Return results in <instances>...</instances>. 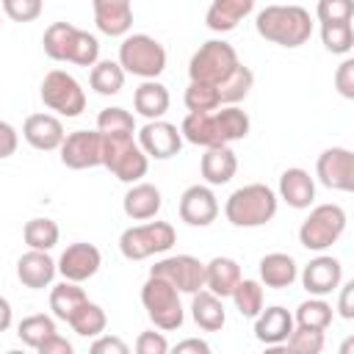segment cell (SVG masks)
I'll return each mask as SVG.
<instances>
[{"mask_svg":"<svg viewBox=\"0 0 354 354\" xmlns=\"http://www.w3.org/2000/svg\"><path fill=\"white\" fill-rule=\"evenodd\" d=\"M94 22L105 36H127L133 28L130 0H91Z\"/></svg>","mask_w":354,"mask_h":354,"instance_id":"cell-22","label":"cell"},{"mask_svg":"<svg viewBox=\"0 0 354 354\" xmlns=\"http://www.w3.org/2000/svg\"><path fill=\"white\" fill-rule=\"evenodd\" d=\"M44 53L53 61H69L77 66H94L100 61V41L88 30L75 28L72 22H53L41 36Z\"/></svg>","mask_w":354,"mask_h":354,"instance_id":"cell-3","label":"cell"},{"mask_svg":"<svg viewBox=\"0 0 354 354\" xmlns=\"http://www.w3.org/2000/svg\"><path fill=\"white\" fill-rule=\"evenodd\" d=\"M41 102L58 116H80L86 111V91L66 69H50L41 80Z\"/></svg>","mask_w":354,"mask_h":354,"instance_id":"cell-10","label":"cell"},{"mask_svg":"<svg viewBox=\"0 0 354 354\" xmlns=\"http://www.w3.org/2000/svg\"><path fill=\"white\" fill-rule=\"evenodd\" d=\"M50 335H55V321H53L50 315H44V313L28 315V318H22L19 326H17V337H19L25 346H30V348H39Z\"/></svg>","mask_w":354,"mask_h":354,"instance_id":"cell-39","label":"cell"},{"mask_svg":"<svg viewBox=\"0 0 354 354\" xmlns=\"http://www.w3.org/2000/svg\"><path fill=\"white\" fill-rule=\"evenodd\" d=\"M127 343L116 335H97L91 343V354H127Z\"/></svg>","mask_w":354,"mask_h":354,"instance_id":"cell-48","label":"cell"},{"mask_svg":"<svg viewBox=\"0 0 354 354\" xmlns=\"http://www.w3.org/2000/svg\"><path fill=\"white\" fill-rule=\"evenodd\" d=\"M177 243V232L169 221H147L127 227L119 235V252L127 260H147L152 254H163Z\"/></svg>","mask_w":354,"mask_h":354,"instance_id":"cell-6","label":"cell"},{"mask_svg":"<svg viewBox=\"0 0 354 354\" xmlns=\"http://www.w3.org/2000/svg\"><path fill=\"white\" fill-rule=\"evenodd\" d=\"M58 274V266L55 260L50 257V252H41V249H28L19 260H17V277L25 288L30 290H41L53 282V277Z\"/></svg>","mask_w":354,"mask_h":354,"instance_id":"cell-21","label":"cell"},{"mask_svg":"<svg viewBox=\"0 0 354 354\" xmlns=\"http://www.w3.org/2000/svg\"><path fill=\"white\" fill-rule=\"evenodd\" d=\"M282 202H288L290 207L296 210H304L313 205L315 199V180L310 177V171L293 166V169H285L282 177H279V194H277Z\"/></svg>","mask_w":354,"mask_h":354,"instance_id":"cell-23","label":"cell"},{"mask_svg":"<svg viewBox=\"0 0 354 354\" xmlns=\"http://www.w3.org/2000/svg\"><path fill=\"white\" fill-rule=\"evenodd\" d=\"M254 8V0H213L207 14H205V25L213 33H230L238 28V22H243Z\"/></svg>","mask_w":354,"mask_h":354,"instance_id":"cell-26","label":"cell"},{"mask_svg":"<svg viewBox=\"0 0 354 354\" xmlns=\"http://www.w3.org/2000/svg\"><path fill=\"white\" fill-rule=\"evenodd\" d=\"M285 346L290 351L318 354V351H324V332L321 329H307V326H293V332L288 335Z\"/></svg>","mask_w":354,"mask_h":354,"instance_id":"cell-43","label":"cell"},{"mask_svg":"<svg viewBox=\"0 0 354 354\" xmlns=\"http://www.w3.org/2000/svg\"><path fill=\"white\" fill-rule=\"evenodd\" d=\"M102 166L122 183H138L149 169V158L133 136H102Z\"/></svg>","mask_w":354,"mask_h":354,"instance_id":"cell-5","label":"cell"},{"mask_svg":"<svg viewBox=\"0 0 354 354\" xmlns=\"http://www.w3.org/2000/svg\"><path fill=\"white\" fill-rule=\"evenodd\" d=\"M293 315L282 307V304H274V307H266L254 315V337L271 348H279L285 346L288 335L293 332Z\"/></svg>","mask_w":354,"mask_h":354,"instance_id":"cell-19","label":"cell"},{"mask_svg":"<svg viewBox=\"0 0 354 354\" xmlns=\"http://www.w3.org/2000/svg\"><path fill=\"white\" fill-rule=\"evenodd\" d=\"M191 318L199 329L205 332H218L227 324V310H224V299H218L216 293H210L207 288H199L196 293H191Z\"/></svg>","mask_w":354,"mask_h":354,"instance_id":"cell-27","label":"cell"},{"mask_svg":"<svg viewBox=\"0 0 354 354\" xmlns=\"http://www.w3.org/2000/svg\"><path fill=\"white\" fill-rule=\"evenodd\" d=\"M97 130L102 136H136V119L130 111L113 105V108H102L97 116Z\"/></svg>","mask_w":354,"mask_h":354,"instance_id":"cell-40","label":"cell"},{"mask_svg":"<svg viewBox=\"0 0 354 354\" xmlns=\"http://www.w3.org/2000/svg\"><path fill=\"white\" fill-rule=\"evenodd\" d=\"M169 88L158 80H144L136 91H133V108L149 122V119H160L169 111Z\"/></svg>","mask_w":354,"mask_h":354,"instance_id":"cell-30","label":"cell"},{"mask_svg":"<svg viewBox=\"0 0 354 354\" xmlns=\"http://www.w3.org/2000/svg\"><path fill=\"white\" fill-rule=\"evenodd\" d=\"M17 147H19V133L14 130V124L0 119V160L11 158L17 152Z\"/></svg>","mask_w":354,"mask_h":354,"instance_id":"cell-49","label":"cell"},{"mask_svg":"<svg viewBox=\"0 0 354 354\" xmlns=\"http://www.w3.org/2000/svg\"><path fill=\"white\" fill-rule=\"evenodd\" d=\"M254 86V72L246 64H238L216 88H218V102L221 105H238L241 100H246V94Z\"/></svg>","mask_w":354,"mask_h":354,"instance_id":"cell-31","label":"cell"},{"mask_svg":"<svg viewBox=\"0 0 354 354\" xmlns=\"http://www.w3.org/2000/svg\"><path fill=\"white\" fill-rule=\"evenodd\" d=\"M36 351H39V354H72V343L55 332V335H50Z\"/></svg>","mask_w":354,"mask_h":354,"instance_id":"cell-51","label":"cell"},{"mask_svg":"<svg viewBox=\"0 0 354 354\" xmlns=\"http://www.w3.org/2000/svg\"><path fill=\"white\" fill-rule=\"evenodd\" d=\"M11 321H14V310H11L8 299L0 296V332H6V329L11 326Z\"/></svg>","mask_w":354,"mask_h":354,"instance_id":"cell-53","label":"cell"},{"mask_svg":"<svg viewBox=\"0 0 354 354\" xmlns=\"http://www.w3.org/2000/svg\"><path fill=\"white\" fill-rule=\"evenodd\" d=\"M180 133L188 144L196 147H221V133H218V122H216V111H188V116L180 124Z\"/></svg>","mask_w":354,"mask_h":354,"instance_id":"cell-24","label":"cell"},{"mask_svg":"<svg viewBox=\"0 0 354 354\" xmlns=\"http://www.w3.org/2000/svg\"><path fill=\"white\" fill-rule=\"evenodd\" d=\"M22 238L28 243V249H41V252H50L58 238H61V230L53 218H30L22 230Z\"/></svg>","mask_w":354,"mask_h":354,"instance_id":"cell-38","label":"cell"},{"mask_svg":"<svg viewBox=\"0 0 354 354\" xmlns=\"http://www.w3.org/2000/svg\"><path fill=\"white\" fill-rule=\"evenodd\" d=\"M174 351H177V354H185V351H196V354H210V346H207L205 340H199V337H185V340H180V343L174 346Z\"/></svg>","mask_w":354,"mask_h":354,"instance_id":"cell-52","label":"cell"},{"mask_svg":"<svg viewBox=\"0 0 354 354\" xmlns=\"http://www.w3.org/2000/svg\"><path fill=\"white\" fill-rule=\"evenodd\" d=\"M238 53L230 41L224 39H210L205 41L188 61V77L194 83H210L218 86L235 66H238Z\"/></svg>","mask_w":354,"mask_h":354,"instance_id":"cell-9","label":"cell"},{"mask_svg":"<svg viewBox=\"0 0 354 354\" xmlns=\"http://www.w3.org/2000/svg\"><path fill=\"white\" fill-rule=\"evenodd\" d=\"M160 205H163V196H160V188L152 185V183H130L124 199H122V210L127 218L133 221H149L160 213Z\"/></svg>","mask_w":354,"mask_h":354,"instance_id":"cell-20","label":"cell"},{"mask_svg":"<svg viewBox=\"0 0 354 354\" xmlns=\"http://www.w3.org/2000/svg\"><path fill=\"white\" fill-rule=\"evenodd\" d=\"M136 351L138 354H166L169 343L160 332H141L138 340H136Z\"/></svg>","mask_w":354,"mask_h":354,"instance_id":"cell-47","label":"cell"},{"mask_svg":"<svg viewBox=\"0 0 354 354\" xmlns=\"http://www.w3.org/2000/svg\"><path fill=\"white\" fill-rule=\"evenodd\" d=\"M86 299H88V296H86V290L80 288V282L64 279V282H58V285L50 290V310H53V315H55L58 321H69V315H72Z\"/></svg>","mask_w":354,"mask_h":354,"instance_id":"cell-32","label":"cell"},{"mask_svg":"<svg viewBox=\"0 0 354 354\" xmlns=\"http://www.w3.org/2000/svg\"><path fill=\"white\" fill-rule=\"evenodd\" d=\"M58 152H61V163L66 169H75V171L102 166V133L100 130L66 133Z\"/></svg>","mask_w":354,"mask_h":354,"instance_id":"cell-12","label":"cell"},{"mask_svg":"<svg viewBox=\"0 0 354 354\" xmlns=\"http://www.w3.org/2000/svg\"><path fill=\"white\" fill-rule=\"evenodd\" d=\"M124 69L119 66V61H97L94 66H91V72H88V83H91V88L97 91V94H102V97H113V94H119L122 91V86H124Z\"/></svg>","mask_w":354,"mask_h":354,"instance_id":"cell-33","label":"cell"},{"mask_svg":"<svg viewBox=\"0 0 354 354\" xmlns=\"http://www.w3.org/2000/svg\"><path fill=\"white\" fill-rule=\"evenodd\" d=\"M335 88L340 97L354 100V58H343V64L335 72Z\"/></svg>","mask_w":354,"mask_h":354,"instance_id":"cell-46","label":"cell"},{"mask_svg":"<svg viewBox=\"0 0 354 354\" xmlns=\"http://www.w3.org/2000/svg\"><path fill=\"white\" fill-rule=\"evenodd\" d=\"M64 122L53 113H30L22 124V138L39 149V152H53L64 141Z\"/></svg>","mask_w":354,"mask_h":354,"instance_id":"cell-18","label":"cell"},{"mask_svg":"<svg viewBox=\"0 0 354 354\" xmlns=\"http://www.w3.org/2000/svg\"><path fill=\"white\" fill-rule=\"evenodd\" d=\"M80 337H97V335H102L105 332V326H108V315H105V310L100 307V304H94V301H83L72 315H69V321H66Z\"/></svg>","mask_w":354,"mask_h":354,"instance_id":"cell-34","label":"cell"},{"mask_svg":"<svg viewBox=\"0 0 354 354\" xmlns=\"http://www.w3.org/2000/svg\"><path fill=\"white\" fill-rule=\"evenodd\" d=\"M315 17L321 25L329 22H351L354 17V0H318Z\"/></svg>","mask_w":354,"mask_h":354,"instance_id":"cell-44","label":"cell"},{"mask_svg":"<svg viewBox=\"0 0 354 354\" xmlns=\"http://www.w3.org/2000/svg\"><path fill=\"white\" fill-rule=\"evenodd\" d=\"M318 183L329 191H354V155L346 147H329L315 160Z\"/></svg>","mask_w":354,"mask_h":354,"instance_id":"cell-13","label":"cell"},{"mask_svg":"<svg viewBox=\"0 0 354 354\" xmlns=\"http://www.w3.org/2000/svg\"><path fill=\"white\" fill-rule=\"evenodd\" d=\"M149 274L166 279L180 293H196L199 288H205V263L196 260L194 254H169L158 260L149 268Z\"/></svg>","mask_w":354,"mask_h":354,"instance_id":"cell-11","label":"cell"},{"mask_svg":"<svg viewBox=\"0 0 354 354\" xmlns=\"http://www.w3.org/2000/svg\"><path fill=\"white\" fill-rule=\"evenodd\" d=\"M299 277V266L290 254L285 252H271L266 257H260V282L266 288H274V290H282V288H290Z\"/></svg>","mask_w":354,"mask_h":354,"instance_id":"cell-28","label":"cell"},{"mask_svg":"<svg viewBox=\"0 0 354 354\" xmlns=\"http://www.w3.org/2000/svg\"><path fill=\"white\" fill-rule=\"evenodd\" d=\"M199 171L205 177L207 185H224L235 177L238 171V158L235 152L230 149V144H221V147H207L202 160H199Z\"/></svg>","mask_w":354,"mask_h":354,"instance_id":"cell-25","label":"cell"},{"mask_svg":"<svg viewBox=\"0 0 354 354\" xmlns=\"http://www.w3.org/2000/svg\"><path fill=\"white\" fill-rule=\"evenodd\" d=\"M218 216V199L210 185H188L180 196V218L188 227H210Z\"/></svg>","mask_w":354,"mask_h":354,"instance_id":"cell-16","label":"cell"},{"mask_svg":"<svg viewBox=\"0 0 354 354\" xmlns=\"http://www.w3.org/2000/svg\"><path fill=\"white\" fill-rule=\"evenodd\" d=\"M279 196L266 183H249L243 188H235L224 202V216L232 227H263L277 216Z\"/></svg>","mask_w":354,"mask_h":354,"instance_id":"cell-2","label":"cell"},{"mask_svg":"<svg viewBox=\"0 0 354 354\" xmlns=\"http://www.w3.org/2000/svg\"><path fill=\"white\" fill-rule=\"evenodd\" d=\"M321 41L335 55H348L354 47V28L351 22H329L321 25Z\"/></svg>","mask_w":354,"mask_h":354,"instance_id":"cell-41","label":"cell"},{"mask_svg":"<svg viewBox=\"0 0 354 354\" xmlns=\"http://www.w3.org/2000/svg\"><path fill=\"white\" fill-rule=\"evenodd\" d=\"M138 147L147 152V158L155 160H169L180 152L183 147V133L177 130V124L166 122V119H149L141 130H138Z\"/></svg>","mask_w":354,"mask_h":354,"instance_id":"cell-14","label":"cell"},{"mask_svg":"<svg viewBox=\"0 0 354 354\" xmlns=\"http://www.w3.org/2000/svg\"><path fill=\"white\" fill-rule=\"evenodd\" d=\"M141 304L149 315V321L163 329V332H174L183 326V304H180V290L174 285H169L160 277H152L141 285Z\"/></svg>","mask_w":354,"mask_h":354,"instance_id":"cell-7","label":"cell"},{"mask_svg":"<svg viewBox=\"0 0 354 354\" xmlns=\"http://www.w3.org/2000/svg\"><path fill=\"white\" fill-rule=\"evenodd\" d=\"M257 33L279 47H301L313 36V19L310 11L301 6H266L254 19Z\"/></svg>","mask_w":354,"mask_h":354,"instance_id":"cell-1","label":"cell"},{"mask_svg":"<svg viewBox=\"0 0 354 354\" xmlns=\"http://www.w3.org/2000/svg\"><path fill=\"white\" fill-rule=\"evenodd\" d=\"M346 232V210L335 202L315 205L310 216L299 227V243L310 252H324L329 249L340 235Z\"/></svg>","mask_w":354,"mask_h":354,"instance_id":"cell-8","label":"cell"},{"mask_svg":"<svg viewBox=\"0 0 354 354\" xmlns=\"http://www.w3.org/2000/svg\"><path fill=\"white\" fill-rule=\"evenodd\" d=\"M44 0H3V14L14 22H33L41 17Z\"/></svg>","mask_w":354,"mask_h":354,"instance_id":"cell-45","label":"cell"},{"mask_svg":"<svg viewBox=\"0 0 354 354\" xmlns=\"http://www.w3.org/2000/svg\"><path fill=\"white\" fill-rule=\"evenodd\" d=\"M241 279V266L232 257H213L205 263V288L218 299H227Z\"/></svg>","mask_w":354,"mask_h":354,"instance_id":"cell-29","label":"cell"},{"mask_svg":"<svg viewBox=\"0 0 354 354\" xmlns=\"http://www.w3.org/2000/svg\"><path fill=\"white\" fill-rule=\"evenodd\" d=\"M343 282V266L332 254H318L301 271V285L310 296H329Z\"/></svg>","mask_w":354,"mask_h":354,"instance_id":"cell-17","label":"cell"},{"mask_svg":"<svg viewBox=\"0 0 354 354\" xmlns=\"http://www.w3.org/2000/svg\"><path fill=\"white\" fill-rule=\"evenodd\" d=\"M119 66L136 77L158 80L166 69V47L149 33H127L119 44Z\"/></svg>","mask_w":354,"mask_h":354,"instance_id":"cell-4","label":"cell"},{"mask_svg":"<svg viewBox=\"0 0 354 354\" xmlns=\"http://www.w3.org/2000/svg\"><path fill=\"white\" fill-rule=\"evenodd\" d=\"M337 290H340L337 313H340V318L351 321L354 318V282H343V285H337Z\"/></svg>","mask_w":354,"mask_h":354,"instance_id":"cell-50","label":"cell"},{"mask_svg":"<svg viewBox=\"0 0 354 354\" xmlns=\"http://www.w3.org/2000/svg\"><path fill=\"white\" fill-rule=\"evenodd\" d=\"M58 274L69 282H86L91 279L100 266H102V254L94 243H86V241H77L72 246L64 249V254L58 257Z\"/></svg>","mask_w":354,"mask_h":354,"instance_id":"cell-15","label":"cell"},{"mask_svg":"<svg viewBox=\"0 0 354 354\" xmlns=\"http://www.w3.org/2000/svg\"><path fill=\"white\" fill-rule=\"evenodd\" d=\"M183 102H185L188 111H216L221 105L216 86H210V83H194V80L188 83Z\"/></svg>","mask_w":354,"mask_h":354,"instance_id":"cell-42","label":"cell"},{"mask_svg":"<svg viewBox=\"0 0 354 354\" xmlns=\"http://www.w3.org/2000/svg\"><path fill=\"white\" fill-rule=\"evenodd\" d=\"M293 324H296V326H307V329H321V332H326V326L332 324V304L324 301V296H313V299H307V301H301V304L296 307Z\"/></svg>","mask_w":354,"mask_h":354,"instance_id":"cell-36","label":"cell"},{"mask_svg":"<svg viewBox=\"0 0 354 354\" xmlns=\"http://www.w3.org/2000/svg\"><path fill=\"white\" fill-rule=\"evenodd\" d=\"M216 122H218V133H221L224 144L243 141L249 136V127H252L246 111H241L238 105H224L221 111H216Z\"/></svg>","mask_w":354,"mask_h":354,"instance_id":"cell-35","label":"cell"},{"mask_svg":"<svg viewBox=\"0 0 354 354\" xmlns=\"http://www.w3.org/2000/svg\"><path fill=\"white\" fill-rule=\"evenodd\" d=\"M230 299L235 301V310L243 315V318H254L260 310H263V282L257 279H238V285L232 288Z\"/></svg>","mask_w":354,"mask_h":354,"instance_id":"cell-37","label":"cell"},{"mask_svg":"<svg viewBox=\"0 0 354 354\" xmlns=\"http://www.w3.org/2000/svg\"><path fill=\"white\" fill-rule=\"evenodd\" d=\"M0 28H3V19H0Z\"/></svg>","mask_w":354,"mask_h":354,"instance_id":"cell-54","label":"cell"}]
</instances>
